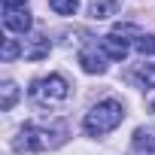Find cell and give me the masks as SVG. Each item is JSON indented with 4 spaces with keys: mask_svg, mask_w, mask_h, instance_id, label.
<instances>
[{
    "mask_svg": "<svg viewBox=\"0 0 155 155\" xmlns=\"http://www.w3.org/2000/svg\"><path fill=\"white\" fill-rule=\"evenodd\" d=\"M125 119V110L119 101H101L97 107H91V113H85V131L91 137H101V134H110L113 128H119V122Z\"/></svg>",
    "mask_w": 155,
    "mask_h": 155,
    "instance_id": "2",
    "label": "cell"
},
{
    "mask_svg": "<svg viewBox=\"0 0 155 155\" xmlns=\"http://www.w3.org/2000/svg\"><path fill=\"white\" fill-rule=\"evenodd\" d=\"M64 137V128H37V125H25L18 131V137L12 140L15 152H46L55 149Z\"/></svg>",
    "mask_w": 155,
    "mask_h": 155,
    "instance_id": "1",
    "label": "cell"
},
{
    "mask_svg": "<svg viewBox=\"0 0 155 155\" xmlns=\"http://www.w3.org/2000/svg\"><path fill=\"white\" fill-rule=\"evenodd\" d=\"M122 6V0H91V6H88V15L94 18V21H101V18H110V15H116V9Z\"/></svg>",
    "mask_w": 155,
    "mask_h": 155,
    "instance_id": "8",
    "label": "cell"
},
{
    "mask_svg": "<svg viewBox=\"0 0 155 155\" xmlns=\"http://www.w3.org/2000/svg\"><path fill=\"white\" fill-rule=\"evenodd\" d=\"M67 94H70V85H67L64 76H58V73L43 76V79H37V82L31 85V97H34L40 107H55V104L67 101Z\"/></svg>",
    "mask_w": 155,
    "mask_h": 155,
    "instance_id": "3",
    "label": "cell"
},
{
    "mask_svg": "<svg viewBox=\"0 0 155 155\" xmlns=\"http://www.w3.org/2000/svg\"><path fill=\"white\" fill-rule=\"evenodd\" d=\"M15 97H18V88L12 82H3V101H0V110H12Z\"/></svg>",
    "mask_w": 155,
    "mask_h": 155,
    "instance_id": "12",
    "label": "cell"
},
{
    "mask_svg": "<svg viewBox=\"0 0 155 155\" xmlns=\"http://www.w3.org/2000/svg\"><path fill=\"white\" fill-rule=\"evenodd\" d=\"M6 6H28V0H3V9Z\"/></svg>",
    "mask_w": 155,
    "mask_h": 155,
    "instance_id": "14",
    "label": "cell"
},
{
    "mask_svg": "<svg viewBox=\"0 0 155 155\" xmlns=\"http://www.w3.org/2000/svg\"><path fill=\"white\" fill-rule=\"evenodd\" d=\"M79 64H82L85 73H94V76L107 70V58H104L97 49H82V52H79Z\"/></svg>",
    "mask_w": 155,
    "mask_h": 155,
    "instance_id": "6",
    "label": "cell"
},
{
    "mask_svg": "<svg viewBox=\"0 0 155 155\" xmlns=\"http://www.w3.org/2000/svg\"><path fill=\"white\" fill-rule=\"evenodd\" d=\"M3 25H6V31L28 34L34 21H31V12H28V6H6V9H3Z\"/></svg>",
    "mask_w": 155,
    "mask_h": 155,
    "instance_id": "4",
    "label": "cell"
},
{
    "mask_svg": "<svg viewBox=\"0 0 155 155\" xmlns=\"http://www.w3.org/2000/svg\"><path fill=\"white\" fill-rule=\"evenodd\" d=\"M152 113H155V101H152Z\"/></svg>",
    "mask_w": 155,
    "mask_h": 155,
    "instance_id": "15",
    "label": "cell"
},
{
    "mask_svg": "<svg viewBox=\"0 0 155 155\" xmlns=\"http://www.w3.org/2000/svg\"><path fill=\"white\" fill-rule=\"evenodd\" d=\"M134 149L137 152H146V155H155V128L152 125L134 131Z\"/></svg>",
    "mask_w": 155,
    "mask_h": 155,
    "instance_id": "7",
    "label": "cell"
},
{
    "mask_svg": "<svg viewBox=\"0 0 155 155\" xmlns=\"http://www.w3.org/2000/svg\"><path fill=\"white\" fill-rule=\"evenodd\" d=\"M49 6H52L58 15H73L76 6H79V0H49Z\"/></svg>",
    "mask_w": 155,
    "mask_h": 155,
    "instance_id": "11",
    "label": "cell"
},
{
    "mask_svg": "<svg viewBox=\"0 0 155 155\" xmlns=\"http://www.w3.org/2000/svg\"><path fill=\"white\" fill-rule=\"evenodd\" d=\"M134 49H137L140 55H155V37H152V34H140V37L134 40Z\"/></svg>",
    "mask_w": 155,
    "mask_h": 155,
    "instance_id": "10",
    "label": "cell"
},
{
    "mask_svg": "<svg viewBox=\"0 0 155 155\" xmlns=\"http://www.w3.org/2000/svg\"><path fill=\"white\" fill-rule=\"evenodd\" d=\"M101 49H104V55L113 58V61H125V58H128V43L119 40V34H107V37L101 40Z\"/></svg>",
    "mask_w": 155,
    "mask_h": 155,
    "instance_id": "5",
    "label": "cell"
},
{
    "mask_svg": "<svg viewBox=\"0 0 155 155\" xmlns=\"http://www.w3.org/2000/svg\"><path fill=\"white\" fill-rule=\"evenodd\" d=\"M134 79H137L140 85L152 88V85H155V64H140V67L134 70Z\"/></svg>",
    "mask_w": 155,
    "mask_h": 155,
    "instance_id": "9",
    "label": "cell"
},
{
    "mask_svg": "<svg viewBox=\"0 0 155 155\" xmlns=\"http://www.w3.org/2000/svg\"><path fill=\"white\" fill-rule=\"evenodd\" d=\"M21 55V46L15 43V40H3V49H0V58L3 61H12V58H18Z\"/></svg>",
    "mask_w": 155,
    "mask_h": 155,
    "instance_id": "13",
    "label": "cell"
}]
</instances>
